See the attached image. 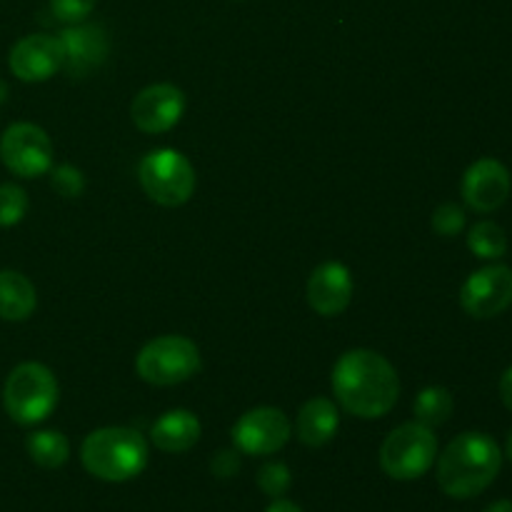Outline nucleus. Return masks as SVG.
<instances>
[{
	"instance_id": "9b49d317",
	"label": "nucleus",
	"mask_w": 512,
	"mask_h": 512,
	"mask_svg": "<svg viewBox=\"0 0 512 512\" xmlns=\"http://www.w3.org/2000/svg\"><path fill=\"white\" fill-rule=\"evenodd\" d=\"M63 50V68L70 78H85L105 63L110 53V40L103 25L75 23L58 35Z\"/></svg>"
},
{
	"instance_id": "412c9836",
	"label": "nucleus",
	"mask_w": 512,
	"mask_h": 512,
	"mask_svg": "<svg viewBox=\"0 0 512 512\" xmlns=\"http://www.w3.org/2000/svg\"><path fill=\"white\" fill-rule=\"evenodd\" d=\"M468 248L480 260H498L508 253V235L493 220H480L470 228Z\"/></svg>"
},
{
	"instance_id": "f8f14e48",
	"label": "nucleus",
	"mask_w": 512,
	"mask_h": 512,
	"mask_svg": "<svg viewBox=\"0 0 512 512\" xmlns=\"http://www.w3.org/2000/svg\"><path fill=\"white\" fill-rule=\"evenodd\" d=\"M185 113L183 90L170 83H155L140 90L130 105L135 128L148 135L168 133L180 123Z\"/></svg>"
},
{
	"instance_id": "a211bd4d",
	"label": "nucleus",
	"mask_w": 512,
	"mask_h": 512,
	"mask_svg": "<svg viewBox=\"0 0 512 512\" xmlns=\"http://www.w3.org/2000/svg\"><path fill=\"white\" fill-rule=\"evenodd\" d=\"M35 285L18 270H0V320L20 323L35 313Z\"/></svg>"
},
{
	"instance_id": "c85d7f7f",
	"label": "nucleus",
	"mask_w": 512,
	"mask_h": 512,
	"mask_svg": "<svg viewBox=\"0 0 512 512\" xmlns=\"http://www.w3.org/2000/svg\"><path fill=\"white\" fill-rule=\"evenodd\" d=\"M265 512H303L300 505H295L293 500H283V498H275L273 503H270V508Z\"/></svg>"
},
{
	"instance_id": "5701e85b",
	"label": "nucleus",
	"mask_w": 512,
	"mask_h": 512,
	"mask_svg": "<svg viewBox=\"0 0 512 512\" xmlns=\"http://www.w3.org/2000/svg\"><path fill=\"white\" fill-rule=\"evenodd\" d=\"M290 483H293V475H290V468L280 460L275 463H265L263 468L258 470V485L268 498H283L290 490Z\"/></svg>"
},
{
	"instance_id": "cd10ccee",
	"label": "nucleus",
	"mask_w": 512,
	"mask_h": 512,
	"mask_svg": "<svg viewBox=\"0 0 512 512\" xmlns=\"http://www.w3.org/2000/svg\"><path fill=\"white\" fill-rule=\"evenodd\" d=\"M500 398H503L505 408L512 410V365L503 373L500 378Z\"/></svg>"
},
{
	"instance_id": "2eb2a0df",
	"label": "nucleus",
	"mask_w": 512,
	"mask_h": 512,
	"mask_svg": "<svg viewBox=\"0 0 512 512\" xmlns=\"http://www.w3.org/2000/svg\"><path fill=\"white\" fill-rule=\"evenodd\" d=\"M353 300V275L343 263L318 265L308 278V303L323 318L345 313Z\"/></svg>"
},
{
	"instance_id": "6e6552de",
	"label": "nucleus",
	"mask_w": 512,
	"mask_h": 512,
	"mask_svg": "<svg viewBox=\"0 0 512 512\" xmlns=\"http://www.w3.org/2000/svg\"><path fill=\"white\" fill-rule=\"evenodd\" d=\"M0 160L18 178H40L53 168V143L35 123H15L0 138Z\"/></svg>"
},
{
	"instance_id": "4468645a",
	"label": "nucleus",
	"mask_w": 512,
	"mask_h": 512,
	"mask_svg": "<svg viewBox=\"0 0 512 512\" xmlns=\"http://www.w3.org/2000/svg\"><path fill=\"white\" fill-rule=\"evenodd\" d=\"M8 65L15 78L25 80V83H43V80H50L63 68L60 40L55 35L45 33L25 35L10 50Z\"/></svg>"
},
{
	"instance_id": "ddd939ff",
	"label": "nucleus",
	"mask_w": 512,
	"mask_h": 512,
	"mask_svg": "<svg viewBox=\"0 0 512 512\" xmlns=\"http://www.w3.org/2000/svg\"><path fill=\"white\" fill-rule=\"evenodd\" d=\"M510 170L495 158H480L465 170L460 193L475 213H493L510 195Z\"/></svg>"
},
{
	"instance_id": "1a4fd4ad",
	"label": "nucleus",
	"mask_w": 512,
	"mask_h": 512,
	"mask_svg": "<svg viewBox=\"0 0 512 512\" xmlns=\"http://www.w3.org/2000/svg\"><path fill=\"white\" fill-rule=\"evenodd\" d=\"M293 423L280 408H253L233 425V443L245 455H273L288 445Z\"/></svg>"
},
{
	"instance_id": "c756f323",
	"label": "nucleus",
	"mask_w": 512,
	"mask_h": 512,
	"mask_svg": "<svg viewBox=\"0 0 512 512\" xmlns=\"http://www.w3.org/2000/svg\"><path fill=\"white\" fill-rule=\"evenodd\" d=\"M485 512H512V500H498V503L490 505Z\"/></svg>"
},
{
	"instance_id": "20e7f679",
	"label": "nucleus",
	"mask_w": 512,
	"mask_h": 512,
	"mask_svg": "<svg viewBox=\"0 0 512 512\" xmlns=\"http://www.w3.org/2000/svg\"><path fill=\"white\" fill-rule=\"evenodd\" d=\"M60 388L43 363H20L3 388L5 413L18 425H38L58 408Z\"/></svg>"
},
{
	"instance_id": "a878e982",
	"label": "nucleus",
	"mask_w": 512,
	"mask_h": 512,
	"mask_svg": "<svg viewBox=\"0 0 512 512\" xmlns=\"http://www.w3.org/2000/svg\"><path fill=\"white\" fill-rule=\"evenodd\" d=\"M98 0H50V13L60 20V23H83L90 13H93Z\"/></svg>"
},
{
	"instance_id": "b1692460",
	"label": "nucleus",
	"mask_w": 512,
	"mask_h": 512,
	"mask_svg": "<svg viewBox=\"0 0 512 512\" xmlns=\"http://www.w3.org/2000/svg\"><path fill=\"white\" fill-rule=\"evenodd\" d=\"M50 185L63 198H80L85 190V178L75 165H58L50 168Z\"/></svg>"
},
{
	"instance_id": "bb28decb",
	"label": "nucleus",
	"mask_w": 512,
	"mask_h": 512,
	"mask_svg": "<svg viewBox=\"0 0 512 512\" xmlns=\"http://www.w3.org/2000/svg\"><path fill=\"white\" fill-rule=\"evenodd\" d=\"M210 470L218 478H233L240 470V455L235 450H220L213 460H210Z\"/></svg>"
},
{
	"instance_id": "4be33fe9",
	"label": "nucleus",
	"mask_w": 512,
	"mask_h": 512,
	"mask_svg": "<svg viewBox=\"0 0 512 512\" xmlns=\"http://www.w3.org/2000/svg\"><path fill=\"white\" fill-rule=\"evenodd\" d=\"M28 213V193L20 185H0V228L18 225Z\"/></svg>"
},
{
	"instance_id": "393cba45",
	"label": "nucleus",
	"mask_w": 512,
	"mask_h": 512,
	"mask_svg": "<svg viewBox=\"0 0 512 512\" xmlns=\"http://www.w3.org/2000/svg\"><path fill=\"white\" fill-rule=\"evenodd\" d=\"M465 228V210L455 203H443L433 213V230L443 238H455Z\"/></svg>"
},
{
	"instance_id": "dca6fc26",
	"label": "nucleus",
	"mask_w": 512,
	"mask_h": 512,
	"mask_svg": "<svg viewBox=\"0 0 512 512\" xmlns=\"http://www.w3.org/2000/svg\"><path fill=\"white\" fill-rule=\"evenodd\" d=\"M200 420L190 410H168L150 428V440L163 453H188L200 440Z\"/></svg>"
},
{
	"instance_id": "7ed1b4c3",
	"label": "nucleus",
	"mask_w": 512,
	"mask_h": 512,
	"mask_svg": "<svg viewBox=\"0 0 512 512\" xmlns=\"http://www.w3.org/2000/svg\"><path fill=\"white\" fill-rule=\"evenodd\" d=\"M148 440L133 428L93 430L80 445L83 468L105 483H128L148 468Z\"/></svg>"
},
{
	"instance_id": "aec40b11",
	"label": "nucleus",
	"mask_w": 512,
	"mask_h": 512,
	"mask_svg": "<svg viewBox=\"0 0 512 512\" xmlns=\"http://www.w3.org/2000/svg\"><path fill=\"white\" fill-rule=\"evenodd\" d=\"M453 408V395H450L448 388H440V385H430V388L420 390L413 403L415 420L428 425V428H438V425L448 423Z\"/></svg>"
},
{
	"instance_id": "423d86ee",
	"label": "nucleus",
	"mask_w": 512,
	"mask_h": 512,
	"mask_svg": "<svg viewBox=\"0 0 512 512\" xmlns=\"http://www.w3.org/2000/svg\"><path fill=\"white\" fill-rule=\"evenodd\" d=\"M438 458V438L423 423H403L385 438L380 448V468L393 480H418Z\"/></svg>"
},
{
	"instance_id": "7c9ffc66",
	"label": "nucleus",
	"mask_w": 512,
	"mask_h": 512,
	"mask_svg": "<svg viewBox=\"0 0 512 512\" xmlns=\"http://www.w3.org/2000/svg\"><path fill=\"white\" fill-rule=\"evenodd\" d=\"M505 455H508V460L512 463V430H510V435H508V445H505Z\"/></svg>"
},
{
	"instance_id": "0eeeda50",
	"label": "nucleus",
	"mask_w": 512,
	"mask_h": 512,
	"mask_svg": "<svg viewBox=\"0 0 512 512\" xmlns=\"http://www.w3.org/2000/svg\"><path fill=\"white\" fill-rule=\"evenodd\" d=\"M198 345L183 335H160L150 340L135 360V370L140 378L158 388L180 385L200 373Z\"/></svg>"
},
{
	"instance_id": "9d476101",
	"label": "nucleus",
	"mask_w": 512,
	"mask_h": 512,
	"mask_svg": "<svg viewBox=\"0 0 512 512\" xmlns=\"http://www.w3.org/2000/svg\"><path fill=\"white\" fill-rule=\"evenodd\" d=\"M460 305L478 320L505 313L512 305V268L495 263L475 270L460 290Z\"/></svg>"
},
{
	"instance_id": "f03ea898",
	"label": "nucleus",
	"mask_w": 512,
	"mask_h": 512,
	"mask_svg": "<svg viewBox=\"0 0 512 512\" xmlns=\"http://www.w3.org/2000/svg\"><path fill=\"white\" fill-rule=\"evenodd\" d=\"M503 468V450L485 433H460L438 458V485L455 500H468L493 485Z\"/></svg>"
},
{
	"instance_id": "f257e3e1",
	"label": "nucleus",
	"mask_w": 512,
	"mask_h": 512,
	"mask_svg": "<svg viewBox=\"0 0 512 512\" xmlns=\"http://www.w3.org/2000/svg\"><path fill=\"white\" fill-rule=\"evenodd\" d=\"M330 383L343 410L363 420L383 418L400 398L398 370L375 350L358 348L340 355Z\"/></svg>"
},
{
	"instance_id": "39448f33",
	"label": "nucleus",
	"mask_w": 512,
	"mask_h": 512,
	"mask_svg": "<svg viewBox=\"0 0 512 512\" xmlns=\"http://www.w3.org/2000/svg\"><path fill=\"white\" fill-rule=\"evenodd\" d=\"M138 180L145 195L163 208L185 205L195 193V168L180 150H150L138 165Z\"/></svg>"
},
{
	"instance_id": "6ab92c4d",
	"label": "nucleus",
	"mask_w": 512,
	"mask_h": 512,
	"mask_svg": "<svg viewBox=\"0 0 512 512\" xmlns=\"http://www.w3.org/2000/svg\"><path fill=\"white\" fill-rule=\"evenodd\" d=\"M25 448H28L30 460L45 470L63 468L70 458L68 438L58 430H38V433L28 435Z\"/></svg>"
},
{
	"instance_id": "f3484780",
	"label": "nucleus",
	"mask_w": 512,
	"mask_h": 512,
	"mask_svg": "<svg viewBox=\"0 0 512 512\" xmlns=\"http://www.w3.org/2000/svg\"><path fill=\"white\" fill-rule=\"evenodd\" d=\"M340 413L330 398H313L300 408L295 420L298 440L308 448H323L338 435Z\"/></svg>"
}]
</instances>
